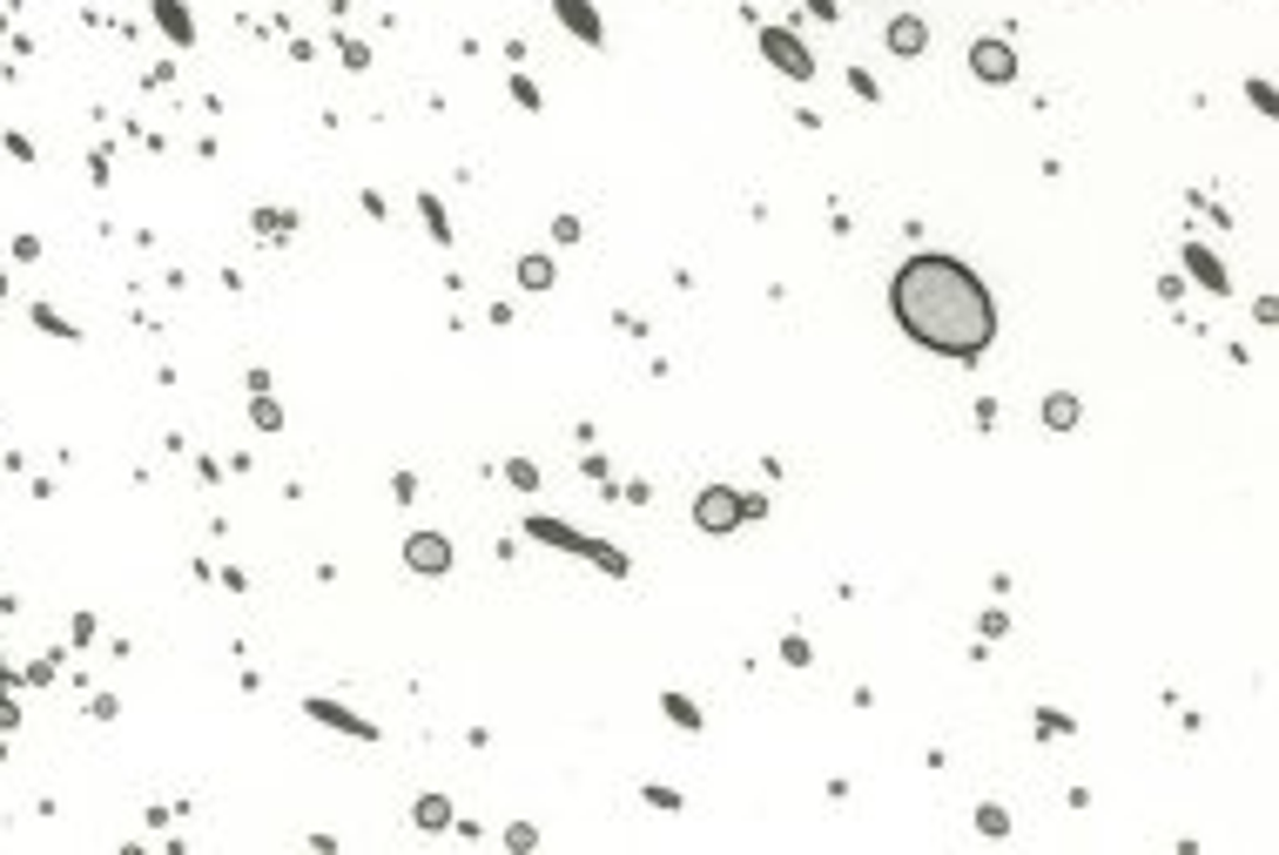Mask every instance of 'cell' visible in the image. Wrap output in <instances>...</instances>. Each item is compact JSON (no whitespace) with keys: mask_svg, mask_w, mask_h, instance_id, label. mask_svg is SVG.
<instances>
[{"mask_svg":"<svg viewBox=\"0 0 1279 855\" xmlns=\"http://www.w3.org/2000/svg\"><path fill=\"white\" fill-rule=\"evenodd\" d=\"M640 802H647V808H660V815H673V808H681V795H673L667 782H647V788H640Z\"/></svg>","mask_w":1279,"mask_h":855,"instance_id":"7402d4cb","label":"cell"},{"mask_svg":"<svg viewBox=\"0 0 1279 855\" xmlns=\"http://www.w3.org/2000/svg\"><path fill=\"white\" fill-rule=\"evenodd\" d=\"M155 27H163L176 48H189V41H195V21H189L182 0H155Z\"/></svg>","mask_w":1279,"mask_h":855,"instance_id":"4fadbf2b","label":"cell"},{"mask_svg":"<svg viewBox=\"0 0 1279 855\" xmlns=\"http://www.w3.org/2000/svg\"><path fill=\"white\" fill-rule=\"evenodd\" d=\"M391 498L411 505V498H418V472H391Z\"/></svg>","mask_w":1279,"mask_h":855,"instance_id":"f1b7e54d","label":"cell"},{"mask_svg":"<svg viewBox=\"0 0 1279 855\" xmlns=\"http://www.w3.org/2000/svg\"><path fill=\"white\" fill-rule=\"evenodd\" d=\"M1037 734H1044V742H1064V734H1077V721L1057 714V708H1037Z\"/></svg>","mask_w":1279,"mask_h":855,"instance_id":"44dd1931","label":"cell"},{"mask_svg":"<svg viewBox=\"0 0 1279 855\" xmlns=\"http://www.w3.org/2000/svg\"><path fill=\"white\" fill-rule=\"evenodd\" d=\"M660 714H667L673 727H681V734H701V727H707L701 701H694V694H681V687H667V694H660Z\"/></svg>","mask_w":1279,"mask_h":855,"instance_id":"8fae6325","label":"cell"},{"mask_svg":"<svg viewBox=\"0 0 1279 855\" xmlns=\"http://www.w3.org/2000/svg\"><path fill=\"white\" fill-rule=\"evenodd\" d=\"M324 8H331V14H344V8H350V0H324Z\"/></svg>","mask_w":1279,"mask_h":855,"instance_id":"d590c367","label":"cell"},{"mask_svg":"<svg viewBox=\"0 0 1279 855\" xmlns=\"http://www.w3.org/2000/svg\"><path fill=\"white\" fill-rule=\"evenodd\" d=\"M1077 418H1085L1077 392H1044V432H1077Z\"/></svg>","mask_w":1279,"mask_h":855,"instance_id":"7c38bea8","label":"cell"},{"mask_svg":"<svg viewBox=\"0 0 1279 855\" xmlns=\"http://www.w3.org/2000/svg\"><path fill=\"white\" fill-rule=\"evenodd\" d=\"M290 229H297V216H290V209H256V237H270V243H284V237H290Z\"/></svg>","mask_w":1279,"mask_h":855,"instance_id":"ac0fdd59","label":"cell"},{"mask_svg":"<svg viewBox=\"0 0 1279 855\" xmlns=\"http://www.w3.org/2000/svg\"><path fill=\"white\" fill-rule=\"evenodd\" d=\"M34 324H41V330H55V337H74V324H68V317H55L48 303H34Z\"/></svg>","mask_w":1279,"mask_h":855,"instance_id":"4316f807","label":"cell"},{"mask_svg":"<svg viewBox=\"0 0 1279 855\" xmlns=\"http://www.w3.org/2000/svg\"><path fill=\"white\" fill-rule=\"evenodd\" d=\"M802 8H809L815 21H842V14H835V0H802Z\"/></svg>","mask_w":1279,"mask_h":855,"instance_id":"836d02e7","label":"cell"},{"mask_svg":"<svg viewBox=\"0 0 1279 855\" xmlns=\"http://www.w3.org/2000/svg\"><path fill=\"white\" fill-rule=\"evenodd\" d=\"M337 55H344V68H350V74H364V68H371V48H364V41H350V34L337 41Z\"/></svg>","mask_w":1279,"mask_h":855,"instance_id":"484cf974","label":"cell"},{"mask_svg":"<svg viewBox=\"0 0 1279 855\" xmlns=\"http://www.w3.org/2000/svg\"><path fill=\"white\" fill-rule=\"evenodd\" d=\"M505 842H512V848H533V842H539V829H533V822H512V829H505Z\"/></svg>","mask_w":1279,"mask_h":855,"instance_id":"1f68e13d","label":"cell"},{"mask_svg":"<svg viewBox=\"0 0 1279 855\" xmlns=\"http://www.w3.org/2000/svg\"><path fill=\"white\" fill-rule=\"evenodd\" d=\"M405 566L425 573V579H445L452 573V539L445 532H411L405 539Z\"/></svg>","mask_w":1279,"mask_h":855,"instance_id":"52a82bcc","label":"cell"},{"mask_svg":"<svg viewBox=\"0 0 1279 855\" xmlns=\"http://www.w3.org/2000/svg\"><path fill=\"white\" fill-rule=\"evenodd\" d=\"M883 41H889V55H896V61H916V55L930 48V21H923V14H896Z\"/></svg>","mask_w":1279,"mask_h":855,"instance_id":"30bf717a","label":"cell"},{"mask_svg":"<svg viewBox=\"0 0 1279 855\" xmlns=\"http://www.w3.org/2000/svg\"><path fill=\"white\" fill-rule=\"evenodd\" d=\"M552 14H559V27H566L573 41H586V48H607V21H599V8H593V0H552Z\"/></svg>","mask_w":1279,"mask_h":855,"instance_id":"9c48e42d","label":"cell"},{"mask_svg":"<svg viewBox=\"0 0 1279 855\" xmlns=\"http://www.w3.org/2000/svg\"><path fill=\"white\" fill-rule=\"evenodd\" d=\"M1017 48L1004 41V34H983V41H970V74H977V82L983 88H1011L1017 82Z\"/></svg>","mask_w":1279,"mask_h":855,"instance_id":"5b68a950","label":"cell"},{"mask_svg":"<svg viewBox=\"0 0 1279 855\" xmlns=\"http://www.w3.org/2000/svg\"><path fill=\"white\" fill-rule=\"evenodd\" d=\"M1179 263H1185V277H1192L1198 290L1232 297V269L1219 263V250H1212V243H1185V250H1179Z\"/></svg>","mask_w":1279,"mask_h":855,"instance_id":"8992f818","label":"cell"},{"mask_svg":"<svg viewBox=\"0 0 1279 855\" xmlns=\"http://www.w3.org/2000/svg\"><path fill=\"white\" fill-rule=\"evenodd\" d=\"M849 88H856V101H875L883 88H875V74L869 68H849Z\"/></svg>","mask_w":1279,"mask_h":855,"instance_id":"83f0119b","label":"cell"},{"mask_svg":"<svg viewBox=\"0 0 1279 855\" xmlns=\"http://www.w3.org/2000/svg\"><path fill=\"white\" fill-rule=\"evenodd\" d=\"M505 88H512V101L526 108V115H539V108H546V95H539V82H533L526 68H512V82H505Z\"/></svg>","mask_w":1279,"mask_h":855,"instance_id":"e0dca14e","label":"cell"},{"mask_svg":"<svg viewBox=\"0 0 1279 855\" xmlns=\"http://www.w3.org/2000/svg\"><path fill=\"white\" fill-rule=\"evenodd\" d=\"M694 526H701L707 539H728V532H741V526H748V505H741V492H734V485H701V498H694Z\"/></svg>","mask_w":1279,"mask_h":855,"instance_id":"277c9868","label":"cell"},{"mask_svg":"<svg viewBox=\"0 0 1279 855\" xmlns=\"http://www.w3.org/2000/svg\"><path fill=\"white\" fill-rule=\"evenodd\" d=\"M1004 634H1011V613L990 606V613H983V640H1004Z\"/></svg>","mask_w":1279,"mask_h":855,"instance_id":"f546056e","label":"cell"},{"mask_svg":"<svg viewBox=\"0 0 1279 855\" xmlns=\"http://www.w3.org/2000/svg\"><path fill=\"white\" fill-rule=\"evenodd\" d=\"M754 48H762V61L775 74H788V82H815V55L794 27H754Z\"/></svg>","mask_w":1279,"mask_h":855,"instance_id":"3957f363","label":"cell"},{"mask_svg":"<svg viewBox=\"0 0 1279 855\" xmlns=\"http://www.w3.org/2000/svg\"><path fill=\"white\" fill-rule=\"evenodd\" d=\"M552 284H559V263H552V256H539V250H533V256H518V290H533V297H539V290H552Z\"/></svg>","mask_w":1279,"mask_h":855,"instance_id":"5bb4252c","label":"cell"},{"mask_svg":"<svg viewBox=\"0 0 1279 855\" xmlns=\"http://www.w3.org/2000/svg\"><path fill=\"white\" fill-rule=\"evenodd\" d=\"M303 714H310V721H324V727H337V734H350V742H378V721L350 714L344 701H324V694H310V701H303Z\"/></svg>","mask_w":1279,"mask_h":855,"instance_id":"ba28073f","label":"cell"},{"mask_svg":"<svg viewBox=\"0 0 1279 855\" xmlns=\"http://www.w3.org/2000/svg\"><path fill=\"white\" fill-rule=\"evenodd\" d=\"M781 660H788V667H809V660H815V647H809L802 634H781Z\"/></svg>","mask_w":1279,"mask_h":855,"instance_id":"cb8c5ba5","label":"cell"},{"mask_svg":"<svg viewBox=\"0 0 1279 855\" xmlns=\"http://www.w3.org/2000/svg\"><path fill=\"white\" fill-rule=\"evenodd\" d=\"M14 721V708H8V667H0V727Z\"/></svg>","mask_w":1279,"mask_h":855,"instance_id":"e575fe53","label":"cell"},{"mask_svg":"<svg viewBox=\"0 0 1279 855\" xmlns=\"http://www.w3.org/2000/svg\"><path fill=\"white\" fill-rule=\"evenodd\" d=\"M977 829H983V835H1011V815L996 808V802H983V808H977Z\"/></svg>","mask_w":1279,"mask_h":855,"instance_id":"603a6c76","label":"cell"},{"mask_svg":"<svg viewBox=\"0 0 1279 855\" xmlns=\"http://www.w3.org/2000/svg\"><path fill=\"white\" fill-rule=\"evenodd\" d=\"M250 418H256V432H284V405H276L270 392H256V398H250Z\"/></svg>","mask_w":1279,"mask_h":855,"instance_id":"d6986e66","label":"cell"},{"mask_svg":"<svg viewBox=\"0 0 1279 855\" xmlns=\"http://www.w3.org/2000/svg\"><path fill=\"white\" fill-rule=\"evenodd\" d=\"M1158 297H1166V303H1179V297H1185V277H1179V269H1172V277H1158Z\"/></svg>","mask_w":1279,"mask_h":855,"instance_id":"d6a6232c","label":"cell"},{"mask_svg":"<svg viewBox=\"0 0 1279 855\" xmlns=\"http://www.w3.org/2000/svg\"><path fill=\"white\" fill-rule=\"evenodd\" d=\"M1246 101L1259 108V115H1272L1279 108V95H1272V82H1266V74H1253V82H1246Z\"/></svg>","mask_w":1279,"mask_h":855,"instance_id":"d4e9b609","label":"cell"},{"mask_svg":"<svg viewBox=\"0 0 1279 855\" xmlns=\"http://www.w3.org/2000/svg\"><path fill=\"white\" fill-rule=\"evenodd\" d=\"M0 297H8V277H0Z\"/></svg>","mask_w":1279,"mask_h":855,"instance_id":"8d00e7d4","label":"cell"},{"mask_svg":"<svg viewBox=\"0 0 1279 855\" xmlns=\"http://www.w3.org/2000/svg\"><path fill=\"white\" fill-rule=\"evenodd\" d=\"M505 485L512 492H539V465L533 458H505Z\"/></svg>","mask_w":1279,"mask_h":855,"instance_id":"ffe728a7","label":"cell"},{"mask_svg":"<svg viewBox=\"0 0 1279 855\" xmlns=\"http://www.w3.org/2000/svg\"><path fill=\"white\" fill-rule=\"evenodd\" d=\"M418 216H425V229H431V243H438V250H452V216H445V203H438L431 189L418 196Z\"/></svg>","mask_w":1279,"mask_h":855,"instance_id":"9a60e30c","label":"cell"},{"mask_svg":"<svg viewBox=\"0 0 1279 855\" xmlns=\"http://www.w3.org/2000/svg\"><path fill=\"white\" fill-rule=\"evenodd\" d=\"M889 310H896V330L909 344H923L930 358H949V364H977L996 344V297L949 250H923V256L896 263Z\"/></svg>","mask_w":1279,"mask_h":855,"instance_id":"6da1fadb","label":"cell"},{"mask_svg":"<svg viewBox=\"0 0 1279 855\" xmlns=\"http://www.w3.org/2000/svg\"><path fill=\"white\" fill-rule=\"evenodd\" d=\"M411 822L418 829H452V795H418L411 802Z\"/></svg>","mask_w":1279,"mask_h":855,"instance_id":"2e32d148","label":"cell"},{"mask_svg":"<svg viewBox=\"0 0 1279 855\" xmlns=\"http://www.w3.org/2000/svg\"><path fill=\"white\" fill-rule=\"evenodd\" d=\"M533 539V546H552V553H573V559H593L607 579H626L633 573V559L620 553V546H607V539H593V532H579V526H566V519H552V513H533L526 526H518Z\"/></svg>","mask_w":1279,"mask_h":855,"instance_id":"7a4b0ae2","label":"cell"},{"mask_svg":"<svg viewBox=\"0 0 1279 855\" xmlns=\"http://www.w3.org/2000/svg\"><path fill=\"white\" fill-rule=\"evenodd\" d=\"M552 243H579V216H552Z\"/></svg>","mask_w":1279,"mask_h":855,"instance_id":"4dcf8cb0","label":"cell"}]
</instances>
